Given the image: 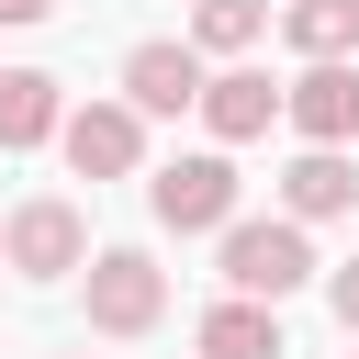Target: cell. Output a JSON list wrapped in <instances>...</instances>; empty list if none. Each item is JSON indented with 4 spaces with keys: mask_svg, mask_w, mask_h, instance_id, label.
I'll return each mask as SVG.
<instances>
[{
    "mask_svg": "<svg viewBox=\"0 0 359 359\" xmlns=\"http://www.w3.org/2000/svg\"><path fill=\"white\" fill-rule=\"evenodd\" d=\"M56 146H67V168H79V180H123V168L146 157V112H135V101H79Z\"/></svg>",
    "mask_w": 359,
    "mask_h": 359,
    "instance_id": "5b68a950",
    "label": "cell"
},
{
    "mask_svg": "<svg viewBox=\"0 0 359 359\" xmlns=\"http://www.w3.org/2000/svg\"><path fill=\"white\" fill-rule=\"evenodd\" d=\"M123 101L135 112H202V45H135L123 56Z\"/></svg>",
    "mask_w": 359,
    "mask_h": 359,
    "instance_id": "52a82bcc",
    "label": "cell"
},
{
    "mask_svg": "<svg viewBox=\"0 0 359 359\" xmlns=\"http://www.w3.org/2000/svg\"><path fill=\"white\" fill-rule=\"evenodd\" d=\"M90 258V224H79V202H56V191H34L11 224H0V269H22V280H67Z\"/></svg>",
    "mask_w": 359,
    "mask_h": 359,
    "instance_id": "3957f363",
    "label": "cell"
},
{
    "mask_svg": "<svg viewBox=\"0 0 359 359\" xmlns=\"http://www.w3.org/2000/svg\"><path fill=\"white\" fill-rule=\"evenodd\" d=\"M269 112H280V90H269L258 67H224V79H202V123H213V146H247V135H269Z\"/></svg>",
    "mask_w": 359,
    "mask_h": 359,
    "instance_id": "9c48e42d",
    "label": "cell"
},
{
    "mask_svg": "<svg viewBox=\"0 0 359 359\" xmlns=\"http://www.w3.org/2000/svg\"><path fill=\"white\" fill-rule=\"evenodd\" d=\"M280 112H292L303 146H348V135H359V67H348V56H314V67L280 90Z\"/></svg>",
    "mask_w": 359,
    "mask_h": 359,
    "instance_id": "8992f818",
    "label": "cell"
},
{
    "mask_svg": "<svg viewBox=\"0 0 359 359\" xmlns=\"http://www.w3.org/2000/svg\"><path fill=\"white\" fill-rule=\"evenodd\" d=\"M45 11H56V0H0V22H45Z\"/></svg>",
    "mask_w": 359,
    "mask_h": 359,
    "instance_id": "9a60e30c",
    "label": "cell"
},
{
    "mask_svg": "<svg viewBox=\"0 0 359 359\" xmlns=\"http://www.w3.org/2000/svg\"><path fill=\"white\" fill-rule=\"evenodd\" d=\"M292 45L303 56H348L359 45V0H292Z\"/></svg>",
    "mask_w": 359,
    "mask_h": 359,
    "instance_id": "7c38bea8",
    "label": "cell"
},
{
    "mask_svg": "<svg viewBox=\"0 0 359 359\" xmlns=\"http://www.w3.org/2000/svg\"><path fill=\"white\" fill-rule=\"evenodd\" d=\"M45 135H67L56 79L45 67H0V146H45Z\"/></svg>",
    "mask_w": 359,
    "mask_h": 359,
    "instance_id": "30bf717a",
    "label": "cell"
},
{
    "mask_svg": "<svg viewBox=\"0 0 359 359\" xmlns=\"http://www.w3.org/2000/svg\"><path fill=\"white\" fill-rule=\"evenodd\" d=\"M146 213H157L168 236L236 224V157H224V146H202V157H168V168L146 180Z\"/></svg>",
    "mask_w": 359,
    "mask_h": 359,
    "instance_id": "6da1fadb",
    "label": "cell"
},
{
    "mask_svg": "<svg viewBox=\"0 0 359 359\" xmlns=\"http://www.w3.org/2000/svg\"><path fill=\"white\" fill-rule=\"evenodd\" d=\"M325 303H337V325H348V337H359V258H348V269H337V280H325Z\"/></svg>",
    "mask_w": 359,
    "mask_h": 359,
    "instance_id": "5bb4252c",
    "label": "cell"
},
{
    "mask_svg": "<svg viewBox=\"0 0 359 359\" xmlns=\"http://www.w3.org/2000/svg\"><path fill=\"white\" fill-rule=\"evenodd\" d=\"M258 22H269V0H202V22H191V45H213V56H236V45H258Z\"/></svg>",
    "mask_w": 359,
    "mask_h": 359,
    "instance_id": "4fadbf2b",
    "label": "cell"
},
{
    "mask_svg": "<svg viewBox=\"0 0 359 359\" xmlns=\"http://www.w3.org/2000/svg\"><path fill=\"white\" fill-rule=\"evenodd\" d=\"M224 280H236L247 303H280V292H303V280H314V247H303V224H292V213H269V224H224Z\"/></svg>",
    "mask_w": 359,
    "mask_h": 359,
    "instance_id": "7a4b0ae2",
    "label": "cell"
},
{
    "mask_svg": "<svg viewBox=\"0 0 359 359\" xmlns=\"http://www.w3.org/2000/svg\"><path fill=\"white\" fill-rule=\"evenodd\" d=\"M157 314H168V269L146 247H101L90 258V325L101 337H146Z\"/></svg>",
    "mask_w": 359,
    "mask_h": 359,
    "instance_id": "277c9868",
    "label": "cell"
},
{
    "mask_svg": "<svg viewBox=\"0 0 359 359\" xmlns=\"http://www.w3.org/2000/svg\"><path fill=\"white\" fill-rule=\"evenodd\" d=\"M348 202H359V168H348L337 146H303V157L280 168V213H292V224H325V213H348Z\"/></svg>",
    "mask_w": 359,
    "mask_h": 359,
    "instance_id": "ba28073f",
    "label": "cell"
},
{
    "mask_svg": "<svg viewBox=\"0 0 359 359\" xmlns=\"http://www.w3.org/2000/svg\"><path fill=\"white\" fill-rule=\"evenodd\" d=\"M202 359H280V314L247 303V292L213 303V314H202Z\"/></svg>",
    "mask_w": 359,
    "mask_h": 359,
    "instance_id": "8fae6325",
    "label": "cell"
}]
</instances>
